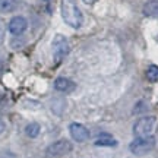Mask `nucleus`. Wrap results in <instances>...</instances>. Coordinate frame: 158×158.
Returning a JSON list of instances; mask_svg holds the SVG:
<instances>
[{"label": "nucleus", "instance_id": "nucleus-12", "mask_svg": "<svg viewBox=\"0 0 158 158\" xmlns=\"http://www.w3.org/2000/svg\"><path fill=\"white\" fill-rule=\"evenodd\" d=\"M40 132H41V127H40V124L35 123V122L27 124V127H25V133H27V136L32 138V139L40 135Z\"/></svg>", "mask_w": 158, "mask_h": 158}, {"label": "nucleus", "instance_id": "nucleus-15", "mask_svg": "<svg viewBox=\"0 0 158 158\" xmlns=\"http://www.w3.org/2000/svg\"><path fill=\"white\" fill-rule=\"evenodd\" d=\"M0 158H16V157H15L12 152H3L0 155Z\"/></svg>", "mask_w": 158, "mask_h": 158}, {"label": "nucleus", "instance_id": "nucleus-9", "mask_svg": "<svg viewBox=\"0 0 158 158\" xmlns=\"http://www.w3.org/2000/svg\"><path fill=\"white\" fill-rule=\"evenodd\" d=\"M97 147H116L117 145V141L114 139L111 135H108V133H101V135H98L95 141H94Z\"/></svg>", "mask_w": 158, "mask_h": 158}, {"label": "nucleus", "instance_id": "nucleus-13", "mask_svg": "<svg viewBox=\"0 0 158 158\" xmlns=\"http://www.w3.org/2000/svg\"><path fill=\"white\" fill-rule=\"evenodd\" d=\"M145 76H147V79L149 82H158V66H155V64L148 66Z\"/></svg>", "mask_w": 158, "mask_h": 158}, {"label": "nucleus", "instance_id": "nucleus-4", "mask_svg": "<svg viewBox=\"0 0 158 158\" xmlns=\"http://www.w3.org/2000/svg\"><path fill=\"white\" fill-rule=\"evenodd\" d=\"M72 142L68 141V139H59V141L50 143L47 149H45V154L47 157L50 158H60L68 155L70 151H72Z\"/></svg>", "mask_w": 158, "mask_h": 158}, {"label": "nucleus", "instance_id": "nucleus-11", "mask_svg": "<svg viewBox=\"0 0 158 158\" xmlns=\"http://www.w3.org/2000/svg\"><path fill=\"white\" fill-rule=\"evenodd\" d=\"M16 0H0V13H10L16 9Z\"/></svg>", "mask_w": 158, "mask_h": 158}, {"label": "nucleus", "instance_id": "nucleus-17", "mask_svg": "<svg viewBox=\"0 0 158 158\" xmlns=\"http://www.w3.org/2000/svg\"><path fill=\"white\" fill-rule=\"evenodd\" d=\"M82 2H84V3H86V5H94L97 0H82Z\"/></svg>", "mask_w": 158, "mask_h": 158}, {"label": "nucleus", "instance_id": "nucleus-3", "mask_svg": "<svg viewBox=\"0 0 158 158\" xmlns=\"http://www.w3.org/2000/svg\"><path fill=\"white\" fill-rule=\"evenodd\" d=\"M155 124H157V118L154 116H143V117L138 118L135 122V124H133V133H135L136 138L152 135L154 129H155Z\"/></svg>", "mask_w": 158, "mask_h": 158}, {"label": "nucleus", "instance_id": "nucleus-1", "mask_svg": "<svg viewBox=\"0 0 158 158\" xmlns=\"http://www.w3.org/2000/svg\"><path fill=\"white\" fill-rule=\"evenodd\" d=\"M60 12H62L63 21L72 28H81L84 22V15L79 9L76 0H62L60 3Z\"/></svg>", "mask_w": 158, "mask_h": 158}, {"label": "nucleus", "instance_id": "nucleus-10", "mask_svg": "<svg viewBox=\"0 0 158 158\" xmlns=\"http://www.w3.org/2000/svg\"><path fill=\"white\" fill-rule=\"evenodd\" d=\"M143 15L149 18H158V0H149L143 5Z\"/></svg>", "mask_w": 158, "mask_h": 158}, {"label": "nucleus", "instance_id": "nucleus-6", "mask_svg": "<svg viewBox=\"0 0 158 158\" xmlns=\"http://www.w3.org/2000/svg\"><path fill=\"white\" fill-rule=\"evenodd\" d=\"M69 132H70L72 139L76 142H85L89 139V130L81 123H76V122L70 123L69 124Z\"/></svg>", "mask_w": 158, "mask_h": 158}, {"label": "nucleus", "instance_id": "nucleus-14", "mask_svg": "<svg viewBox=\"0 0 158 158\" xmlns=\"http://www.w3.org/2000/svg\"><path fill=\"white\" fill-rule=\"evenodd\" d=\"M5 31H6L5 23L0 21V44H2V43H3V40H5Z\"/></svg>", "mask_w": 158, "mask_h": 158}, {"label": "nucleus", "instance_id": "nucleus-2", "mask_svg": "<svg viewBox=\"0 0 158 158\" xmlns=\"http://www.w3.org/2000/svg\"><path fill=\"white\" fill-rule=\"evenodd\" d=\"M154 148H155V138L152 135L136 138L129 145L130 152L135 154V155H145V154L151 152Z\"/></svg>", "mask_w": 158, "mask_h": 158}, {"label": "nucleus", "instance_id": "nucleus-5", "mask_svg": "<svg viewBox=\"0 0 158 158\" xmlns=\"http://www.w3.org/2000/svg\"><path fill=\"white\" fill-rule=\"evenodd\" d=\"M53 56H54V62L60 63L64 59V57L69 54V43L68 40L64 38L63 35L57 34L54 38H53Z\"/></svg>", "mask_w": 158, "mask_h": 158}, {"label": "nucleus", "instance_id": "nucleus-7", "mask_svg": "<svg viewBox=\"0 0 158 158\" xmlns=\"http://www.w3.org/2000/svg\"><path fill=\"white\" fill-rule=\"evenodd\" d=\"M28 28V21L23 16H15L9 21V25H7V29L12 35H21L23 34Z\"/></svg>", "mask_w": 158, "mask_h": 158}, {"label": "nucleus", "instance_id": "nucleus-8", "mask_svg": "<svg viewBox=\"0 0 158 158\" xmlns=\"http://www.w3.org/2000/svg\"><path fill=\"white\" fill-rule=\"evenodd\" d=\"M54 89L59 91V92H66V94H70L76 89V84H75L72 79L64 78V76H60L54 81Z\"/></svg>", "mask_w": 158, "mask_h": 158}, {"label": "nucleus", "instance_id": "nucleus-16", "mask_svg": "<svg viewBox=\"0 0 158 158\" xmlns=\"http://www.w3.org/2000/svg\"><path fill=\"white\" fill-rule=\"evenodd\" d=\"M5 129H6V124H5V122H3V120L0 118V135H2V133L5 132Z\"/></svg>", "mask_w": 158, "mask_h": 158}]
</instances>
